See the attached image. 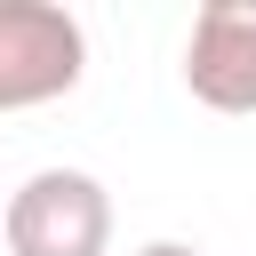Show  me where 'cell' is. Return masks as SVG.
I'll return each mask as SVG.
<instances>
[{
    "label": "cell",
    "instance_id": "cell-1",
    "mask_svg": "<svg viewBox=\"0 0 256 256\" xmlns=\"http://www.w3.org/2000/svg\"><path fill=\"white\" fill-rule=\"evenodd\" d=\"M112 192L88 168H32L8 192V256H104Z\"/></svg>",
    "mask_w": 256,
    "mask_h": 256
},
{
    "label": "cell",
    "instance_id": "cell-2",
    "mask_svg": "<svg viewBox=\"0 0 256 256\" xmlns=\"http://www.w3.org/2000/svg\"><path fill=\"white\" fill-rule=\"evenodd\" d=\"M88 72V32L56 0H8L0 8V112H32L48 96H72Z\"/></svg>",
    "mask_w": 256,
    "mask_h": 256
},
{
    "label": "cell",
    "instance_id": "cell-3",
    "mask_svg": "<svg viewBox=\"0 0 256 256\" xmlns=\"http://www.w3.org/2000/svg\"><path fill=\"white\" fill-rule=\"evenodd\" d=\"M184 88L208 112H256V0H208L192 16Z\"/></svg>",
    "mask_w": 256,
    "mask_h": 256
},
{
    "label": "cell",
    "instance_id": "cell-4",
    "mask_svg": "<svg viewBox=\"0 0 256 256\" xmlns=\"http://www.w3.org/2000/svg\"><path fill=\"white\" fill-rule=\"evenodd\" d=\"M136 256H200V248H184V240H152V248H136Z\"/></svg>",
    "mask_w": 256,
    "mask_h": 256
}]
</instances>
